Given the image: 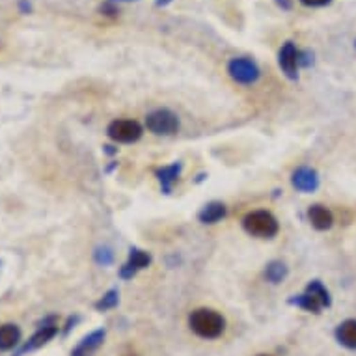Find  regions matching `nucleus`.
Segmentation results:
<instances>
[{
    "mask_svg": "<svg viewBox=\"0 0 356 356\" xmlns=\"http://www.w3.org/2000/svg\"><path fill=\"white\" fill-rule=\"evenodd\" d=\"M101 12L105 13V15H111V17H114V15H118V8L114 6V2H111V0H106L105 4L101 6Z\"/></svg>",
    "mask_w": 356,
    "mask_h": 356,
    "instance_id": "obj_22",
    "label": "nucleus"
},
{
    "mask_svg": "<svg viewBox=\"0 0 356 356\" xmlns=\"http://www.w3.org/2000/svg\"><path fill=\"white\" fill-rule=\"evenodd\" d=\"M79 321H81V317H79V316L70 317V319H67V325H65V328H64V334L71 332V328H75V325H76V323H79Z\"/></svg>",
    "mask_w": 356,
    "mask_h": 356,
    "instance_id": "obj_23",
    "label": "nucleus"
},
{
    "mask_svg": "<svg viewBox=\"0 0 356 356\" xmlns=\"http://www.w3.org/2000/svg\"><path fill=\"white\" fill-rule=\"evenodd\" d=\"M228 213V207L222 204V202H209V204H205L202 207V211L198 213V220L202 224H216V222H220L224 216Z\"/></svg>",
    "mask_w": 356,
    "mask_h": 356,
    "instance_id": "obj_16",
    "label": "nucleus"
},
{
    "mask_svg": "<svg viewBox=\"0 0 356 356\" xmlns=\"http://www.w3.org/2000/svg\"><path fill=\"white\" fill-rule=\"evenodd\" d=\"M146 127L157 136H172L179 131V118L170 108H157L146 116Z\"/></svg>",
    "mask_w": 356,
    "mask_h": 356,
    "instance_id": "obj_5",
    "label": "nucleus"
},
{
    "mask_svg": "<svg viewBox=\"0 0 356 356\" xmlns=\"http://www.w3.org/2000/svg\"><path fill=\"white\" fill-rule=\"evenodd\" d=\"M172 0H157V4L159 6H166V4H170Z\"/></svg>",
    "mask_w": 356,
    "mask_h": 356,
    "instance_id": "obj_27",
    "label": "nucleus"
},
{
    "mask_svg": "<svg viewBox=\"0 0 356 356\" xmlns=\"http://www.w3.org/2000/svg\"><path fill=\"white\" fill-rule=\"evenodd\" d=\"M314 65V53L312 51H298V67Z\"/></svg>",
    "mask_w": 356,
    "mask_h": 356,
    "instance_id": "obj_20",
    "label": "nucleus"
},
{
    "mask_svg": "<svg viewBox=\"0 0 356 356\" xmlns=\"http://www.w3.org/2000/svg\"><path fill=\"white\" fill-rule=\"evenodd\" d=\"M287 304L289 306H295V308H300L304 312H309V314H321L325 308H330L332 306V297H330V291L327 287L323 286L321 280H312L306 286L304 293L300 295H293V297L287 298Z\"/></svg>",
    "mask_w": 356,
    "mask_h": 356,
    "instance_id": "obj_2",
    "label": "nucleus"
},
{
    "mask_svg": "<svg viewBox=\"0 0 356 356\" xmlns=\"http://www.w3.org/2000/svg\"><path fill=\"white\" fill-rule=\"evenodd\" d=\"M105 338H106L105 328H97V330L90 332L88 336H84V338L79 341V345H76L75 349L71 350V356H92L95 350L99 349L101 345H103Z\"/></svg>",
    "mask_w": 356,
    "mask_h": 356,
    "instance_id": "obj_11",
    "label": "nucleus"
},
{
    "mask_svg": "<svg viewBox=\"0 0 356 356\" xmlns=\"http://www.w3.org/2000/svg\"><path fill=\"white\" fill-rule=\"evenodd\" d=\"M228 73L237 84H245V86L256 84L259 75H261V71H259L256 62L252 58H246V56L229 60Z\"/></svg>",
    "mask_w": 356,
    "mask_h": 356,
    "instance_id": "obj_7",
    "label": "nucleus"
},
{
    "mask_svg": "<svg viewBox=\"0 0 356 356\" xmlns=\"http://www.w3.org/2000/svg\"><path fill=\"white\" fill-rule=\"evenodd\" d=\"M149 265H152V254L146 250H142V248L133 246V248L129 250L127 261L120 267V278H122V280H133L140 270L147 269Z\"/></svg>",
    "mask_w": 356,
    "mask_h": 356,
    "instance_id": "obj_8",
    "label": "nucleus"
},
{
    "mask_svg": "<svg viewBox=\"0 0 356 356\" xmlns=\"http://www.w3.org/2000/svg\"><path fill=\"white\" fill-rule=\"evenodd\" d=\"M183 172V163H172L168 166H163V168L155 170V177L161 183V191L164 194L172 193V188H174V183L179 179V175Z\"/></svg>",
    "mask_w": 356,
    "mask_h": 356,
    "instance_id": "obj_13",
    "label": "nucleus"
},
{
    "mask_svg": "<svg viewBox=\"0 0 356 356\" xmlns=\"http://www.w3.org/2000/svg\"><path fill=\"white\" fill-rule=\"evenodd\" d=\"M308 220L317 232H328L334 226L332 211L321 204H314L308 207Z\"/></svg>",
    "mask_w": 356,
    "mask_h": 356,
    "instance_id": "obj_12",
    "label": "nucleus"
},
{
    "mask_svg": "<svg viewBox=\"0 0 356 356\" xmlns=\"http://www.w3.org/2000/svg\"><path fill=\"white\" fill-rule=\"evenodd\" d=\"M276 4H278L284 12H289L293 8V0H276Z\"/></svg>",
    "mask_w": 356,
    "mask_h": 356,
    "instance_id": "obj_25",
    "label": "nucleus"
},
{
    "mask_svg": "<svg viewBox=\"0 0 356 356\" xmlns=\"http://www.w3.org/2000/svg\"><path fill=\"white\" fill-rule=\"evenodd\" d=\"M355 47H356V41H355Z\"/></svg>",
    "mask_w": 356,
    "mask_h": 356,
    "instance_id": "obj_31",
    "label": "nucleus"
},
{
    "mask_svg": "<svg viewBox=\"0 0 356 356\" xmlns=\"http://www.w3.org/2000/svg\"><path fill=\"white\" fill-rule=\"evenodd\" d=\"M257 356H270V355H257Z\"/></svg>",
    "mask_w": 356,
    "mask_h": 356,
    "instance_id": "obj_29",
    "label": "nucleus"
},
{
    "mask_svg": "<svg viewBox=\"0 0 356 356\" xmlns=\"http://www.w3.org/2000/svg\"><path fill=\"white\" fill-rule=\"evenodd\" d=\"M19 10H21V13H30L32 12V4H30L29 0H19Z\"/></svg>",
    "mask_w": 356,
    "mask_h": 356,
    "instance_id": "obj_24",
    "label": "nucleus"
},
{
    "mask_svg": "<svg viewBox=\"0 0 356 356\" xmlns=\"http://www.w3.org/2000/svg\"><path fill=\"white\" fill-rule=\"evenodd\" d=\"M118 152V147H114V146H105V153L106 155H114V153Z\"/></svg>",
    "mask_w": 356,
    "mask_h": 356,
    "instance_id": "obj_26",
    "label": "nucleus"
},
{
    "mask_svg": "<svg viewBox=\"0 0 356 356\" xmlns=\"http://www.w3.org/2000/svg\"><path fill=\"white\" fill-rule=\"evenodd\" d=\"M278 65L289 81L298 79V49L293 41H286L278 53Z\"/></svg>",
    "mask_w": 356,
    "mask_h": 356,
    "instance_id": "obj_9",
    "label": "nucleus"
},
{
    "mask_svg": "<svg viewBox=\"0 0 356 356\" xmlns=\"http://www.w3.org/2000/svg\"><path fill=\"white\" fill-rule=\"evenodd\" d=\"M334 336H336V341L343 345L345 349L356 350V319H345L343 323H339L334 330Z\"/></svg>",
    "mask_w": 356,
    "mask_h": 356,
    "instance_id": "obj_15",
    "label": "nucleus"
},
{
    "mask_svg": "<svg viewBox=\"0 0 356 356\" xmlns=\"http://www.w3.org/2000/svg\"><path fill=\"white\" fill-rule=\"evenodd\" d=\"M332 0H300V4L308 8H323V6H328Z\"/></svg>",
    "mask_w": 356,
    "mask_h": 356,
    "instance_id": "obj_21",
    "label": "nucleus"
},
{
    "mask_svg": "<svg viewBox=\"0 0 356 356\" xmlns=\"http://www.w3.org/2000/svg\"><path fill=\"white\" fill-rule=\"evenodd\" d=\"M58 323H56V317L51 316L47 319H43V321L38 325V330H35L32 336L29 338V341H24L17 350H15V356H24L29 355V353H34V350L41 349V347H45V345L58 336Z\"/></svg>",
    "mask_w": 356,
    "mask_h": 356,
    "instance_id": "obj_4",
    "label": "nucleus"
},
{
    "mask_svg": "<svg viewBox=\"0 0 356 356\" xmlns=\"http://www.w3.org/2000/svg\"><path fill=\"white\" fill-rule=\"evenodd\" d=\"M21 338H23V332H21L19 325H15V323L0 325V350L2 353L17 349L19 343H21Z\"/></svg>",
    "mask_w": 356,
    "mask_h": 356,
    "instance_id": "obj_14",
    "label": "nucleus"
},
{
    "mask_svg": "<svg viewBox=\"0 0 356 356\" xmlns=\"http://www.w3.org/2000/svg\"><path fill=\"white\" fill-rule=\"evenodd\" d=\"M287 275H289V267H287L286 263L280 261V259H275V261L267 263V267H265V280L273 284V286H278L282 282L286 280Z\"/></svg>",
    "mask_w": 356,
    "mask_h": 356,
    "instance_id": "obj_17",
    "label": "nucleus"
},
{
    "mask_svg": "<svg viewBox=\"0 0 356 356\" xmlns=\"http://www.w3.org/2000/svg\"><path fill=\"white\" fill-rule=\"evenodd\" d=\"M111 2H116V0H111Z\"/></svg>",
    "mask_w": 356,
    "mask_h": 356,
    "instance_id": "obj_30",
    "label": "nucleus"
},
{
    "mask_svg": "<svg viewBox=\"0 0 356 356\" xmlns=\"http://www.w3.org/2000/svg\"><path fill=\"white\" fill-rule=\"evenodd\" d=\"M122 356H138L136 353H133V350H127V353H123Z\"/></svg>",
    "mask_w": 356,
    "mask_h": 356,
    "instance_id": "obj_28",
    "label": "nucleus"
},
{
    "mask_svg": "<svg viewBox=\"0 0 356 356\" xmlns=\"http://www.w3.org/2000/svg\"><path fill=\"white\" fill-rule=\"evenodd\" d=\"M291 185L298 193H316L321 185V179H319L317 170L309 168V166H300L291 174Z\"/></svg>",
    "mask_w": 356,
    "mask_h": 356,
    "instance_id": "obj_10",
    "label": "nucleus"
},
{
    "mask_svg": "<svg viewBox=\"0 0 356 356\" xmlns=\"http://www.w3.org/2000/svg\"><path fill=\"white\" fill-rule=\"evenodd\" d=\"M243 229L252 237L257 239H275L280 232V224L270 211L257 209L250 211L243 218Z\"/></svg>",
    "mask_w": 356,
    "mask_h": 356,
    "instance_id": "obj_3",
    "label": "nucleus"
},
{
    "mask_svg": "<svg viewBox=\"0 0 356 356\" xmlns=\"http://www.w3.org/2000/svg\"><path fill=\"white\" fill-rule=\"evenodd\" d=\"M118 304H120V291H118V289H111V291H106L105 295L95 302V309H97V312H108V309L118 308Z\"/></svg>",
    "mask_w": 356,
    "mask_h": 356,
    "instance_id": "obj_18",
    "label": "nucleus"
},
{
    "mask_svg": "<svg viewBox=\"0 0 356 356\" xmlns=\"http://www.w3.org/2000/svg\"><path fill=\"white\" fill-rule=\"evenodd\" d=\"M188 327L198 338L218 339L226 332V319L213 308H196L188 316Z\"/></svg>",
    "mask_w": 356,
    "mask_h": 356,
    "instance_id": "obj_1",
    "label": "nucleus"
},
{
    "mask_svg": "<svg viewBox=\"0 0 356 356\" xmlns=\"http://www.w3.org/2000/svg\"><path fill=\"white\" fill-rule=\"evenodd\" d=\"M94 261L99 265V267H108L114 263V252H112L111 246H97L94 250Z\"/></svg>",
    "mask_w": 356,
    "mask_h": 356,
    "instance_id": "obj_19",
    "label": "nucleus"
},
{
    "mask_svg": "<svg viewBox=\"0 0 356 356\" xmlns=\"http://www.w3.org/2000/svg\"><path fill=\"white\" fill-rule=\"evenodd\" d=\"M106 135L116 144H135L144 135V129L136 120H114L108 123Z\"/></svg>",
    "mask_w": 356,
    "mask_h": 356,
    "instance_id": "obj_6",
    "label": "nucleus"
}]
</instances>
